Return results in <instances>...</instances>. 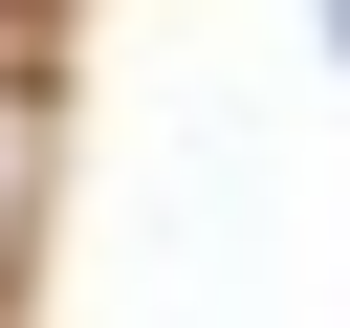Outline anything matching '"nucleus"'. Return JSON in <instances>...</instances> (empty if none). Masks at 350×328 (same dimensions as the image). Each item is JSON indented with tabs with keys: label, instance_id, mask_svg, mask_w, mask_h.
<instances>
[{
	"label": "nucleus",
	"instance_id": "f257e3e1",
	"mask_svg": "<svg viewBox=\"0 0 350 328\" xmlns=\"http://www.w3.org/2000/svg\"><path fill=\"white\" fill-rule=\"evenodd\" d=\"M306 22H328V44H350V0H306Z\"/></svg>",
	"mask_w": 350,
	"mask_h": 328
}]
</instances>
